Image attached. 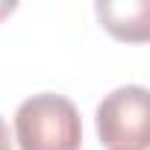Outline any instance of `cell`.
<instances>
[{"mask_svg":"<svg viewBox=\"0 0 150 150\" xmlns=\"http://www.w3.org/2000/svg\"><path fill=\"white\" fill-rule=\"evenodd\" d=\"M97 15L103 27L121 41H144L147 38V18L150 6L138 3H97Z\"/></svg>","mask_w":150,"mask_h":150,"instance_id":"3957f363","label":"cell"},{"mask_svg":"<svg viewBox=\"0 0 150 150\" xmlns=\"http://www.w3.org/2000/svg\"><path fill=\"white\" fill-rule=\"evenodd\" d=\"M0 150H12V138H9V127L0 118Z\"/></svg>","mask_w":150,"mask_h":150,"instance_id":"277c9868","label":"cell"},{"mask_svg":"<svg viewBox=\"0 0 150 150\" xmlns=\"http://www.w3.org/2000/svg\"><path fill=\"white\" fill-rule=\"evenodd\" d=\"M15 138L21 150H80L83 121L62 94H33L15 112Z\"/></svg>","mask_w":150,"mask_h":150,"instance_id":"6da1fadb","label":"cell"},{"mask_svg":"<svg viewBox=\"0 0 150 150\" xmlns=\"http://www.w3.org/2000/svg\"><path fill=\"white\" fill-rule=\"evenodd\" d=\"M97 135L109 150H147L150 144L147 88L121 86L112 94H106L97 106Z\"/></svg>","mask_w":150,"mask_h":150,"instance_id":"7a4b0ae2","label":"cell"},{"mask_svg":"<svg viewBox=\"0 0 150 150\" xmlns=\"http://www.w3.org/2000/svg\"><path fill=\"white\" fill-rule=\"evenodd\" d=\"M15 9V3H9V6H0V15H6V12H12Z\"/></svg>","mask_w":150,"mask_h":150,"instance_id":"5b68a950","label":"cell"}]
</instances>
